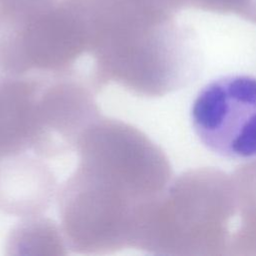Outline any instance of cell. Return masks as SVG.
<instances>
[{
	"label": "cell",
	"instance_id": "1",
	"mask_svg": "<svg viewBox=\"0 0 256 256\" xmlns=\"http://www.w3.org/2000/svg\"><path fill=\"white\" fill-rule=\"evenodd\" d=\"M75 150L77 167L57 192L66 247L84 255L132 248L148 205L172 181L168 157L137 127L102 115Z\"/></svg>",
	"mask_w": 256,
	"mask_h": 256
},
{
	"label": "cell",
	"instance_id": "2",
	"mask_svg": "<svg viewBox=\"0 0 256 256\" xmlns=\"http://www.w3.org/2000/svg\"><path fill=\"white\" fill-rule=\"evenodd\" d=\"M91 58L98 91L114 82L133 94L161 97L193 81L200 54L175 19L137 17L99 31Z\"/></svg>",
	"mask_w": 256,
	"mask_h": 256
},
{
	"label": "cell",
	"instance_id": "3",
	"mask_svg": "<svg viewBox=\"0 0 256 256\" xmlns=\"http://www.w3.org/2000/svg\"><path fill=\"white\" fill-rule=\"evenodd\" d=\"M236 213L230 176L214 168L188 170L147 207L133 248L159 255L229 254Z\"/></svg>",
	"mask_w": 256,
	"mask_h": 256
},
{
	"label": "cell",
	"instance_id": "4",
	"mask_svg": "<svg viewBox=\"0 0 256 256\" xmlns=\"http://www.w3.org/2000/svg\"><path fill=\"white\" fill-rule=\"evenodd\" d=\"M87 25L70 0L0 4V79L71 77L98 93Z\"/></svg>",
	"mask_w": 256,
	"mask_h": 256
},
{
	"label": "cell",
	"instance_id": "5",
	"mask_svg": "<svg viewBox=\"0 0 256 256\" xmlns=\"http://www.w3.org/2000/svg\"><path fill=\"white\" fill-rule=\"evenodd\" d=\"M202 144L228 159L256 156V77L230 75L202 88L191 108Z\"/></svg>",
	"mask_w": 256,
	"mask_h": 256
},
{
	"label": "cell",
	"instance_id": "6",
	"mask_svg": "<svg viewBox=\"0 0 256 256\" xmlns=\"http://www.w3.org/2000/svg\"><path fill=\"white\" fill-rule=\"evenodd\" d=\"M40 79H0V161L34 155L41 137Z\"/></svg>",
	"mask_w": 256,
	"mask_h": 256
},
{
	"label": "cell",
	"instance_id": "7",
	"mask_svg": "<svg viewBox=\"0 0 256 256\" xmlns=\"http://www.w3.org/2000/svg\"><path fill=\"white\" fill-rule=\"evenodd\" d=\"M56 179L42 158L22 154L0 161V210L29 217L47 210L56 193Z\"/></svg>",
	"mask_w": 256,
	"mask_h": 256
},
{
	"label": "cell",
	"instance_id": "8",
	"mask_svg": "<svg viewBox=\"0 0 256 256\" xmlns=\"http://www.w3.org/2000/svg\"><path fill=\"white\" fill-rule=\"evenodd\" d=\"M7 248L13 254H66L60 226L41 215L26 217L9 236Z\"/></svg>",
	"mask_w": 256,
	"mask_h": 256
},
{
	"label": "cell",
	"instance_id": "9",
	"mask_svg": "<svg viewBox=\"0 0 256 256\" xmlns=\"http://www.w3.org/2000/svg\"><path fill=\"white\" fill-rule=\"evenodd\" d=\"M231 179L239 215L256 210V158L239 166Z\"/></svg>",
	"mask_w": 256,
	"mask_h": 256
},
{
	"label": "cell",
	"instance_id": "10",
	"mask_svg": "<svg viewBox=\"0 0 256 256\" xmlns=\"http://www.w3.org/2000/svg\"><path fill=\"white\" fill-rule=\"evenodd\" d=\"M185 4L203 11L234 14L256 24V0H185Z\"/></svg>",
	"mask_w": 256,
	"mask_h": 256
},
{
	"label": "cell",
	"instance_id": "11",
	"mask_svg": "<svg viewBox=\"0 0 256 256\" xmlns=\"http://www.w3.org/2000/svg\"><path fill=\"white\" fill-rule=\"evenodd\" d=\"M240 217L239 228L231 236L229 254L256 255V210L241 214Z\"/></svg>",
	"mask_w": 256,
	"mask_h": 256
},
{
	"label": "cell",
	"instance_id": "12",
	"mask_svg": "<svg viewBox=\"0 0 256 256\" xmlns=\"http://www.w3.org/2000/svg\"><path fill=\"white\" fill-rule=\"evenodd\" d=\"M6 1H8V0H0V4L3 3V2H6Z\"/></svg>",
	"mask_w": 256,
	"mask_h": 256
}]
</instances>
